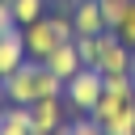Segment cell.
<instances>
[{
    "instance_id": "8fae6325",
    "label": "cell",
    "mask_w": 135,
    "mask_h": 135,
    "mask_svg": "<svg viewBox=\"0 0 135 135\" xmlns=\"http://www.w3.org/2000/svg\"><path fill=\"white\" fill-rule=\"evenodd\" d=\"M105 34V30H101ZM101 34H76V51H80V63L84 68H97V55H101Z\"/></svg>"
},
{
    "instance_id": "5b68a950",
    "label": "cell",
    "mask_w": 135,
    "mask_h": 135,
    "mask_svg": "<svg viewBox=\"0 0 135 135\" xmlns=\"http://www.w3.org/2000/svg\"><path fill=\"white\" fill-rule=\"evenodd\" d=\"M68 118H63V97H38L30 101V131L34 135H46V131H59Z\"/></svg>"
},
{
    "instance_id": "9c48e42d",
    "label": "cell",
    "mask_w": 135,
    "mask_h": 135,
    "mask_svg": "<svg viewBox=\"0 0 135 135\" xmlns=\"http://www.w3.org/2000/svg\"><path fill=\"white\" fill-rule=\"evenodd\" d=\"M0 135H34V131H30V105L8 101V105L0 110Z\"/></svg>"
},
{
    "instance_id": "8992f818",
    "label": "cell",
    "mask_w": 135,
    "mask_h": 135,
    "mask_svg": "<svg viewBox=\"0 0 135 135\" xmlns=\"http://www.w3.org/2000/svg\"><path fill=\"white\" fill-rule=\"evenodd\" d=\"M25 59H30V51H25V34H21V25L0 30V76L17 72Z\"/></svg>"
},
{
    "instance_id": "9a60e30c",
    "label": "cell",
    "mask_w": 135,
    "mask_h": 135,
    "mask_svg": "<svg viewBox=\"0 0 135 135\" xmlns=\"http://www.w3.org/2000/svg\"><path fill=\"white\" fill-rule=\"evenodd\" d=\"M8 25H17V21H13V8L0 0V30H8Z\"/></svg>"
},
{
    "instance_id": "7c38bea8",
    "label": "cell",
    "mask_w": 135,
    "mask_h": 135,
    "mask_svg": "<svg viewBox=\"0 0 135 135\" xmlns=\"http://www.w3.org/2000/svg\"><path fill=\"white\" fill-rule=\"evenodd\" d=\"M114 34H118V38H122V42H127V46L135 51V0L127 4V13H122V21L114 25Z\"/></svg>"
},
{
    "instance_id": "e0dca14e",
    "label": "cell",
    "mask_w": 135,
    "mask_h": 135,
    "mask_svg": "<svg viewBox=\"0 0 135 135\" xmlns=\"http://www.w3.org/2000/svg\"><path fill=\"white\" fill-rule=\"evenodd\" d=\"M46 135H68V122H63V127H59V131H46Z\"/></svg>"
},
{
    "instance_id": "ba28073f",
    "label": "cell",
    "mask_w": 135,
    "mask_h": 135,
    "mask_svg": "<svg viewBox=\"0 0 135 135\" xmlns=\"http://www.w3.org/2000/svg\"><path fill=\"white\" fill-rule=\"evenodd\" d=\"M72 25H76V34H101V30H110L97 0H76L72 4Z\"/></svg>"
},
{
    "instance_id": "d6986e66",
    "label": "cell",
    "mask_w": 135,
    "mask_h": 135,
    "mask_svg": "<svg viewBox=\"0 0 135 135\" xmlns=\"http://www.w3.org/2000/svg\"><path fill=\"white\" fill-rule=\"evenodd\" d=\"M4 4H13V0H4Z\"/></svg>"
},
{
    "instance_id": "277c9868",
    "label": "cell",
    "mask_w": 135,
    "mask_h": 135,
    "mask_svg": "<svg viewBox=\"0 0 135 135\" xmlns=\"http://www.w3.org/2000/svg\"><path fill=\"white\" fill-rule=\"evenodd\" d=\"M101 93H105L101 68H80L76 76L63 80V101H68L72 110H80V114H93V105L101 101Z\"/></svg>"
},
{
    "instance_id": "2e32d148",
    "label": "cell",
    "mask_w": 135,
    "mask_h": 135,
    "mask_svg": "<svg viewBox=\"0 0 135 135\" xmlns=\"http://www.w3.org/2000/svg\"><path fill=\"white\" fill-rule=\"evenodd\" d=\"M127 76H131V89H135V51H131V68H127Z\"/></svg>"
},
{
    "instance_id": "30bf717a",
    "label": "cell",
    "mask_w": 135,
    "mask_h": 135,
    "mask_svg": "<svg viewBox=\"0 0 135 135\" xmlns=\"http://www.w3.org/2000/svg\"><path fill=\"white\" fill-rule=\"evenodd\" d=\"M8 8H13V21L17 25H30V21L46 17V0H13Z\"/></svg>"
},
{
    "instance_id": "3957f363",
    "label": "cell",
    "mask_w": 135,
    "mask_h": 135,
    "mask_svg": "<svg viewBox=\"0 0 135 135\" xmlns=\"http://www.w3.org/2000/svg\"><path fill=\"white\" fill-rule=\"evenodd\" d=\"M93 118L105 135H135V93L122 97V93H101V101L93 105Z\"/></svg>"
},
{
    "instance_id": "ac0fdd59",
    "label": "cell",
    "mask_w": 135,
    "mask_h": 135,
    "mask_svg": "<svg viewBox=\"0 0 135 135\" xmlns=\"http://www.w3.org/2000/svg\"><path fill=\"white\" fill-rule=\"evenodd\" d=\"M0 101H4V80H0Z\"/></svg>"
},
{
    "instance_id": "7a4b0ae2",
    "label": "cell",
    "mask_w": 135,
    "mask_h": 135,
    "mask_svg": "<svg viewBox=\"0 0 135 135\" xmlns=\"http://www.w3.org/2000/svg\"><path fill=\"white\" fill-rule=\"evenodd\" d=\"M21 34H25L30 59H46L59 42H72L76 38V25H72V13H55V17H38V21L21 25Z\"/></svg>"
},
{
    "instance_id": "6da1fadb",
    "label": "cell",
    "mask_w": 135,
    "mask_h": 135,
    "mask_svg": "<svg viewBox=\"0 0 135 135\" xmlns=\"http://www.w3.org/2000/svg\"><path fill=\"white\" fill-rule=\"evenodd\" d=\"M0 80H4V101H17V105H30L38 97H63V80L42 59H25L17 72H8Z\"/></svg>"
},
{
    "instance_id": "52a82bcc",
    "label": "cell",
    "mask_w": 135,
    "mask_h": 135,
    "mask_svg": "<svg viewBox=\"0 0 135 135\" xmlns=\"http://www.w3.org/2000/svg\"><path fill=\"white\" fill-rule=\"evenodd\" d=\"M42 63H46L59 80H68V76H76V72L84 68V63H80V51H76V38H72V42H59V46H55Z\"/></svg>"
},
{
    "instance_id": "5bb4252c",
    "label": "cell",
    "mask_w": 135,
    "mask_h": 135,
    "mask_svg": "<svg viewBox=\"0 0 135 135\" xmlns=\"http://www.w3.org/2000/svg\"><path fill=\"white\" fill-rule=\"evenodd\" d=\"M68 135H105V131L97 127V118H93V114H84V118L68 122Z\"/></svg>"
},
{
    "instance_id": "4fadbf2b",
    "label": "cell",
    "mask_w": 135,
    "mask_h": 135,
    "mask_svg": "<svg viewBox=\"0 0 135 135\" xmlns=\"http://www.w3.org/2000/svg\"><path fill=\"white\" fill-rule=\"evenodd\" d=\"M97 4H101V17H105V25L114 30V25L122 21V13H127V4H131V0H97Z\"/></svg>"
}]
</instances>
